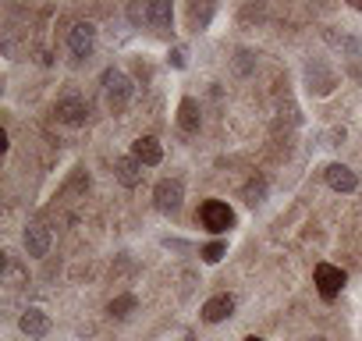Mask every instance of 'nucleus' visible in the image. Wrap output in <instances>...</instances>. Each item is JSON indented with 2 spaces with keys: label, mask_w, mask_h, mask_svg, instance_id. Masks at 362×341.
Returning <instances> with one entry per match:
<instances>
[{
  "label": "nucleus",
  "mask_w": 362,
  "mask_h": 341,
  "mask_svg": "<svg viewBox=\"0 0 362 341\" xmlns=\"http://www.w3.org/2000/svg\"><path fill=\"white\" fill-rule=\"evenodd\" d=\"M100 82H103V93H107V103L114 107V110H121V107H128V100H132V93H135V86H132V79L121 71V68H107L103 75H100Z\"/></svg>",
  "instance_id": "nucleus-1"
},
{
  "label": "nucleus",
  "mask_w": 362,
  "mask_h": 341,
  "mask_svg": "<svg viewBox=\"0 0 362 341\" xmlns=\"http://www.w3.org/2000/svg\"><path fill=\"white\" fill-rule=\"evenodd\" d=\"M305 89H309L313 96H330V93L337 89V71H334L327 61L313 57V61L305 64Z\"/></svg>",
  "instance_id": "nucleus-2"
},
{
  "label": "nucleus",
  "mask_w": 362,
  "mask_h": 341,
  "mask_svg": "<svg viewBox=\"0 0 362 341\" xmlns=\"http://www.w3.org/2000/svg\"><path fill=\"white\" fill-rule=\"evenodd\" d=\"M199 224L206 231H214V235H224V231L235 228V210L228 203H221V200H206L199 207Z\"/></svg>",
  "instance_id": "nucleus-3"
},
{
  "label": "nucleus",
  "mask_w": 362,
  "mask_h": 341,
  "mask_svg": "<svg viewBox=\"0 0 362 341\" xmlns=\"http://www.w3.org/2000/svg\"><path fill=\"white\" fill-rule=\"evenodd\" d=\"M316 291L330 302V299H337L341 291H344V270L341 267H334V263H316Z\"/></svg>",
  "instance_id": "nucleus-4"
},
{
  "label": "nucleus",
  "mask_w": 362,
  "mask_h": 341,
  "mask_svg": "<svg viewBox=\"0 0 362 341\" xmlns=\"http://www.w3.org/2000/svg\"><path fill=\"white\" fill-rule=\"evenodd\" d=\"M153 200H156V210L174 214V210H181V200H185V185H181L177 178H163V182H156Z\"/></svg>",
  "instance_id": "nucleus-5"
},
{
  "label": "nucleus",
  "mask_w": 362,
  "mask_h": 341,
  "mask_svg": "<svg viewBox=\"0 0 362 341\" xmlns=\"http://www.w3.org/2000/svg\"><path fill=\"white\" fill-rule=\"evenodd\" d=\"M57 121L61 125H71V128H82L86 121H89V103L86 100H78V96H64V100H57Z\"/></svg>",
  "instance_id": "nucleus-6"
},
{
  "label": "nucleus",
  "mask_w": 362,
  "mask_h": 341,
  "mask_svg": "<svg viewBox=\"0 0 362 341\" xmlns=\"http://www.w3.org/2000/svg\"><path fill=\"white\" fill-rule=\"evenodd\" d=\"M93 43H96V25L93 22H75L68 29V47L75 57H89L93 54Z\"/></svg>",
  "instance_id": "nucleus-7"
},
{
  "label": "nucleus",
  "mask_w": 362,
  "mask_h": 341,
  "mask_svg": "<svg viewBox=\"0 0 362 341\" xmlns=\"http://www.w3.org/2000/svg\"><path fill=\"white\" fill-rule=\"evenodd\" d=\"M132 156H135L142 167H156V163L163 160V146H160V139H153V135H139V139L132 142Z\"/></svg>",
  "instance_id": "nucleus-8"
},
{
  "label": "nucleus",
  "mask_w": 362,
  "mask_h": 341,
  "mask_svg": "<svg viewBox=\"0 0 362 341\" xmlns=\"http://www.w3.org/2000/svg\"><path fill=\"white\" fill-rule=\"evenodd\" d=\"M231 313H235V295H228V291L203 302V320L206 323H224V320H231Z\"/></svg>",
  "instance_id": "nucleus-9"
},
{
  "label": "nucleus",
  "mask_w": 362,
  "mask_h": 341,
  "mask_svg": "<svg viewBox=\"0 0 362 341\" xmlns=\"http://www.w3.org/2000/svg\"><path fill=\"white\" fill-rule=\"evenodd\" d=\"M323 178H327V185L334 189V192H355L358 189V175L351 167H344V163H330L327 170H323Z\"/></svg>",
  "instance_id": "nucleus-10"
},
{
  "label": "nucleus",
  "mask_w": 362,
  "mask_h": 341,
  "mask_svg": "<svg viewBox=\"0 0 362 341\" xmlns=\"http://www.w3.org/2000/svg\"><path fill=\"white\" fill-rule=\"evenodd\" d=\"M149 29H156L160 36H167L174 29V8H170V0H149Z\"/></svg>",
  "instance_id": "nucleus-11"
},
{
  "label": "nucleus",
  "mask_w": 362,
  "mask_h": 341,
  "mask_svg": "<svg viewBox=\"0 0 362 341\" xmlns=\"http://www.w3.org/2000/svg\"><path fill=\"white\" fill-rule=\"evenodd\" d=\"M22 242H25V253L29 256H47L50 253V228L47 224H29L25 235H22Z\"/></svg>",
  "instance_id": "nucleus-12"
},
{
  "label": "nucleus",
  "mask_w": 362,
  "mask_h": 341,
  "mask_svg": "<svg viewBox=\"0 0 362 341\" xmlns=\"http://www.w3.org/2000/svg\"><path fill=\"white\" fill-rule=\"evenodd\" d=\"M18 327H22V334H29V337H36V341H40V337H47V334H50V327H54V323H50V316H47L43 309H25V313H22V320H18Z\"/></svg>",
  "instance_id": "nucleus-13"
},
{
  "label": "nucleus",
  "mask_w": 362,
  "mask_h": 341,
  "mask_svg": "<svg viewBox=\"0 0 362 341\" xmlns=\"http://www.w3.org/2000/svg\"><path fill=\"white\" fill-rule=\"evenodd\" d=\"M114 178L124 185V189H135L142 182V163L135 156H117L114 160Z\"/></svg>",
  "instance_id": "nucleus-14"
},
{
  "label": "nucleus",
  "mask_w": 362,
  "mask_h": 341,
  "mask_svg": "<svg viewBox=\"0 0 362 341\" xmlns=\"http://www.w3.org/2000/svg\"><path fill=\"white\" fill-rule=\"evenodd\" d=\"M199 125H203L199 103H196L192 96H185V100L177 103V128H181V132H189V135H196V132H199Z\"/></svg>",
  "instance_id": "nucleus-15"
},
{
  "label": "nucleus",
  "mask_w": 362,
  "mask_h": 341,
  "mask_svg": "<svg viewBox=\"0 0 362 341\" xmlns=\"http://www.w3.org/2000/svg\"><path fill=\"white\" fill-rule=\"evenodd\" d=\"M323 40H327L330 47H337V50H341V57H348V61L362 57V43H358L355 36H348V33H337V29H323Z\"/></svg>",
  "instance_id": "nucleus-16"
},
{
  "label": "nucleus",
  "mask_w": 362,
  "mask_h": 341,
  "mask_svg": "<svg viewBox=\"0 0 362 341\" xmlns=\"http://www.w3.org/2000/svg\"><path fill=\"white\" fill-rule=\"evenodd\" d=\"M214 11H217L214 4H189V29H192V33H206Z\"/></svg>",
  "instance_id": "nucleus-17"
},
{
  "label": "nucleus",
  "mask_w": 362,
  "mask_h": 341,
  "mask_svg": "<svg viewBox=\"0 0 362 341\" xmlns=\"http://www.w3.org/2000/svg\"><path fill=\"white\" fill-rule=\"evenodd\" d=\"M135 309H139V299H135V295H117V299H110V306H107V313H110L114 320H128Z\"/></svg>",
  "instance_id": "nucleus-18"
},
{
  "label": "nucleus",
  "mask_w": 362,
  "mask_h": 341,
  "mask_svg": "<svg viewBox=\"0 0 362 341\" xmlns=\"http://www.w3.org/2000/svg\"><path fill=\"white\" fill-rule=\"evenodd\" d=\"M263 200H267V182H263V178H252V182L245 185V203H249V207H259Z\"/></svg>",
  "instance_id": "nucleus-19"
},
{
  "label": "nucleus",
  "mask_w": 362,
  "mask_h": 341,
  "mask_svg": "<svg viewBox=\"0 0 362 341\" xmlns=\"http://www.w3.org/2000/svg\"><path fill=\"white\" fill-rule=\"evenodd\" d=\"M224 253H228V242H221V238L199 249V256H203L206 263H221V260H224Z\"/></svg>",
  "instance_id": "nucleus-20"
},
{
  "label": "nucleus",
  "mask_w": 362,
  "mask_h": 341,
  "mask_svg": "<svg viewBox=\"0 0 362 341\" xmlns=\"http://www.w3.org/2000/svg\"><path fill=\"white\" fill-rule=\"evenodd\" d=\"M4 281H8V284H25V270H22L11 256H4Z\"/></svg>",
  "instance_id": "nucleus-21"
},
{
  "label": "nucleus",
  "mask_w": 362,
  "mask_h": 341,
  "mask_svg": "<svg viewBox=\"0 0 362 341\" xmlns=\"http://www.w3.org/2000/svg\"><path fill=\"white\" fill-rule=\"evenodd\" d=\"M252 68H256L252 50H238V54H235V71H238V75H252Z\"/></svg>",
  "instance_id": "nucleus-22"
},
{
  "label": "nucleus",
  "mask_w": 362,
  "mask_h": 341,
  "mask_svg": "<svg viewBox=\"0 0 362 341\" xmlns=\"http://www.w3.org/2000/svg\"><path fill=\"white\" fill-rule=\"evenodd\" d=\"M167 64L181 71V68L189 64V50H185V47H170V54H167Z\"/></svg>",
  "instance_id": "nucleus-23"
},
{
  "label": "nucleus",
  "mask_w": 362,
  "mask_h": 341,
  "mask_svg": "<svg viewBox=\"0 0 362 341\" xmlns=\"http://www.w3.org/2000/svg\"><path fill=\"white\" fill-rule=\"evenodd\" d=\"M128 18H132L135 25L149 22V4H128Z\"/></svg>",
  "instance_id": "nucleus-24"
},
{
  "label": "nucleus",
  "mask_w": 362,
  "mask_h": 341,
  "mask_svg": "<svg viewBox=\"0 0 362 341\" xmlns=\"http://www.w3.org/2000/svg\"><path fill=\"white\" fill-rule=\"evenodd\" d=\"M163 245H167V249H177V253H185V249H189L185 242H177V238H163Z\"/></svg>",
  "instance_id": "nucleus-25"
},
{
  "label": "nucleus",
  "mask_w": 362,
  "mask_h": 341,
  "mask_svg": "<svg viewBox=\"0 0 362 341\" xmlns=\"http://www.w3.org/2000/svg\"><path fill=\"white\" fill-rule=\"evenodd\" d=\"M351 8H355V11H362V0H351Z\"/></svg>",
  "instance_id": "nucleus-26"
},
{
  "label": "nucleus",
  "mask_w": 362,
  "mask_h": 341,
  "mask_svg": "<svg viewBox=\"0 0 362 341\" xmlns=\"http://www.w3.org/2000/svg\"><path fill=\"white\" fill-rule=\"evenodd\" d=\"M309 341H327V337H309Z\"/></svg>",
  "instance_id": "nucleus-27"
},
{
  "label": "nucleus",
  "mask_w": 362,
  "mask_h": 341,
  "mask_svg": "<svg viewBox=\"0 0 362 341\" xmlns=\"http://www.w3.org/2000/svg\"><path fill=\"white\" fill-rule=\"evenodd\" d=\"M245 341H263V337H245Z\"/></svg>",
  "instance_id": "nucleus-28"
}]
</instances>
